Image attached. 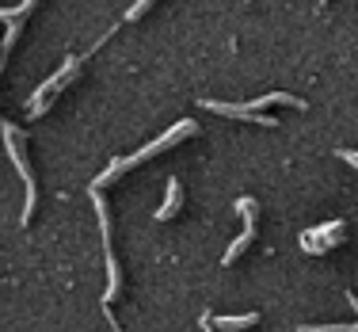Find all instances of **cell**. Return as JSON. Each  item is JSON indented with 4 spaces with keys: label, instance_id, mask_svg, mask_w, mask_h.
<instances>
[{
    "label": "cell",
    "instance_id": "cell-8",
    "mask_svg": "<svg viewBox=\"0 0 358 332\" xmlns=\"http://www.w3.org/2000/svg\"><path fill=\"white\" fill-rule=\"evenodd\" d=\"M236 210H241V218H244V229H252V233H255V221H259V207H255V199H236Z\"/></svg>",
    "mask_w": 358,
    "mask_h": 332
},
{
    "label": "cell",
    "instance_id": "cell-7",
    "mask_svg": "<svg viewBox=\"0 0 358 332\" xmlns=\"http://www.w3.org/2000/svg\"><path fill=\"white\" fill-rule=\"evenodd\" d=\"M252 237H255L252 229H244V233L236 237L233 244H229V252H225V256H221V263H225V268H233V263H236V256H241V252H244V249H248V244H252Z\"/></svg>",
    "mask_w": 358,
    "mask_h": 332
},
{
    "label": "cell",
    "instance_id": "cell-3",
    "mask_svg": "<svg viewBox=\"0 0 358 332\" xmlns=\"http://www.w3.org/2000/svg\"><path fill=\"white\" fill-rule=\"evenodd\" d=\"M202 107H206V111H217V115H229V118H248V123H259V126H278V118L255 115V111H248L244 104H217V99H202Z\"/></svg>",
    "mask_w": 358,
    "mask_h": 332
},
{
    "label": "cell",
    "instance_id": "cell-10",
    "mask_svg": "<svg viewBox=\"0 0 358 332\" xmlns=\"http://www.w3.org/2000/svg\"><path fill=\"white\" fill-rule=\"evenodd\" d=\"M202 328H206V332H217V328H210V325H206V321H202Z\"/></svg>",
    "mask_w": 358,
    "mask_h": 332
},
{
    "label": "cell",
    "instance_id": "cell-4",
    "mask_svg": "<svg viewBox=\"0 0 358 332\" xmlns=\"http://www.w3.org/2000/svg\"><path fill=\"white\" fill-rule=\"evenodd\" d=\"M275 104H286V107H294V111H305V99H301V96H289V92H267V96H255L252 104H244V107L255 111V115H263V111L275 107Z\"/></svg>",
    "mask_w": 358,
    "mask_h": 332
},
{
    "label": "cell",
    "instance_id": "cell-6",
    "mask_svg": "<svg viewBox=\"0 0 358 332\" xmlns=\"http://www.w3.org/2000/svg\"><path fill=\"white\" fill-rule=\"evenodd\" d=\"M179 202H183V184H179L176 176H172V180H168V195H164V207L157 210V221H168V218H172Z\"/></svg>",
    "mask_w": 358,
    "mask_h": 332
},
{
    "label": "cell",
    "instance_id": "cell-5",
    "mask_svg": "<svg viewBox=\"0 0 358 332\" xmlns=\"http://www.w3.org/2000/svg\"><path fill=\"white\" fill-rule=\"evenodd\" d=\"M210 328L217 332H241V328H252L259 321V313H236V317H202Z\"/></svg>",
    "mask_w": 358,
    "mask_h": 332
},
{
    "label": "cell",
    "instance_id": "cell-1",
    "mask_svg": "<svg viewBox=\"0 0 358 332\" xmlns=\"http://www.w3.org/2000/svg\"><path fill=\"white\" fill-rule=\"evenodd\" d=\"M4 141H8V157H12V165L20 168L23 184H27V210H23V226H27L31 214H35V199H38V191H35V172H31L27 157H23V130H15V126H8V123H4Z\"/></svg>",
    "mask_w": 358,
    "mask_h": 332
},
{
    "label": "cell",
    "instance_id": "cell-9",
    "mask_svg": "<svg viewBox=\"0 0 358 332\" xmlns=\"http://www.w3.org/2000/svg\"><path fill=\"white\" fill-rule=\"evenodd\" d=\"M339 160H347V165L358 168V153H355V149H339Z\"/></svg>",
    "mask_w": 358,
    "mask_h": 332
},
{
    "label": "cell",
    "instance_id": "cell-2",
    "mask_svg": "<svg viewBox=\"0 0 358 332\" xmlns=\"http://www.w3.org/2000/svg\"><path fill=\"white\" fill-rule=\"evenodd\" d=\"M339 233H343V221H328L320 229L301 233V249L305 252H328V249H336V241H328V237H339Z\"/></svg>",
    "mask_w": 358,
    "mask_h": 332
}]
</instances>
